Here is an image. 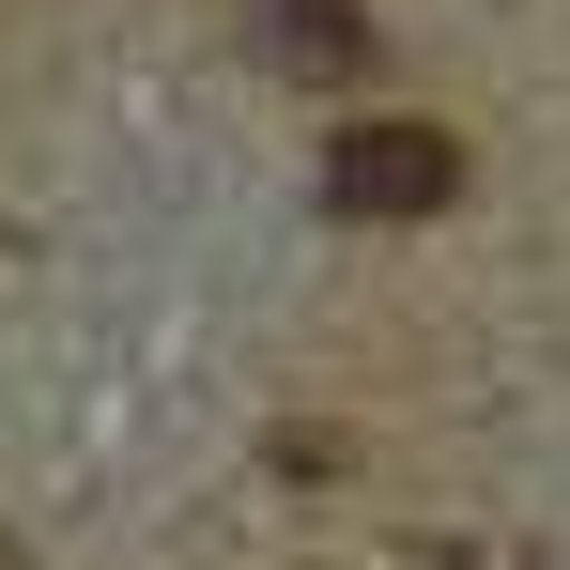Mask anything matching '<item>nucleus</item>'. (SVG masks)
Here are the masks:
<instances>
[{
    "instance_id": "obj_1",
    "label": "nucleus",
    "mask_w": 570,
    "mask_h": 570,
    "mask_svg": "<svg viewBox=\"0 0 570 570\" xmlns=\"http://www.w3.org/2000/svg\"><path fill=\"white\" fill-rule=\"evenodd\" d=\"M324 200L340 216H385V232L401 216H448L463 200V139L448 124H340L324 139Z\"/></svg>"
},
{
    "instance_id": "obj_3",
    "label": "nucleus",
    "mask_w": 570,
    "mask_h": 570,
    "mask_svg": "<svg viewBox=\"0 0 570 570\" xmlns=\"http://www.w3.org/2000/svg\"><path fill=\"white\" fill-rule=\"evenodd\" d=\"M0 570H16V556H0Z\"/></svg>"
},
{
    "instance_id": "obj_2",
    "label": "nucleus",
    "mask_w": 570,
    "mask_h": 570,
    "mask_svg": "<svg viewBox=\"0 0 570 570\" xmlns=\"http://www.w3.org/2000/svg\"><path fill=\"white\" fill-rule=\"evenodd\" d=\"M263 47H278V62H324V78H371V16H355V0H278Z\"/></svg>"
}]
</instances>
